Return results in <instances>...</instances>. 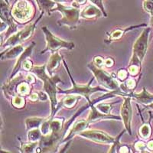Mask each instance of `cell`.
<instances>
[{
    "label": "cell",
    "mask_w": 153,
    "mask_h": 153,
    "mask_svg": "<svg viewBox=\"0 0 153 153\" xmlns=\"http://www.w3.org/2000/svg\"><path fill=\"white\" fill-rule=\"evenodd\" d=\"M47 65H44L42 66H34L30 71L32 74L35 75L38 79H40L43 82V90L48 95L49 100L51 103V116L50 118L52 119L55 116L57 112L61 109V105L58 104L57 94V84L61 83V80L57 75L51 76L48 74L46 71Z\"/></svg>",
    "instance_id": "cell-1"
},
{
    "label": "cell",
    "mask_w": 153,
    "mask_h": 153,
    "mask_svg": "<svg viewBox=\"0 0 153 153\" xmlns=\"http://www.w3.org/2000/svg\"><path fill=\"white\" fill-rule=\"evenodd\" d=\"M63 64L65 65V68L67 70V72H68V75L70 76V79L71 80L72 83V87L71 88L68 89V90H66V91H61V90H58V93L59 94H66V95H69V94H74V95H78L80 96V97H83L85 98L87 100V103L90 105L92 104L94 102V100H91V96L94 93L96 92H100V91H104V92H108L107 89H103L101 88L100 87H91V84L92 83L94 78L91 79L90 80L87 84H77L76 82L74 80L73 77H72V75L70 72V70L68 68V65L66 64V61L65 60H63Z\"/></svg>",
    "instance_id": "cell-2"
},
{
    "label": "cell",
    "mask_w": 153,
    "mask_h": 153,
    "mask_svg": "<svg viewBox=\"0 0 153 153\" xmlns=\"http://www.w3.org/2000/svg\"><path fill=\"white\" fill-rule=\"evenodd\" d=\"M150 31L151 28H146L136 40L132 48V55L129 61V66L137 67L140 69L142 68V63L148 48L149 36Z\"/></svg>",
    "instance_id": "cell-3"
},
{
    "label": "cell",
    "mask_w": 153,
    "mask_h": 153,
    "mask_svg": "<svg viewBox=\"0 0 153 153\" xmlns=\"http://www.w3.org/2000/svg\"><path fill=\"white\" fill-rule=\"evenodd\" d=\"M59 12L62 18L57 21L60 26H66L70 29H76L80 22V11L79 8L74 6H65L62 3H57V7L54 12Z\"/></svg>",
    "instance_id": "cell-4"
},
{
    "label": "cell",
    "mask_w": 153,
    "mask_h": 153,
    "mask_svg": "<svg viewBox=\"0 0 153 153\" xmlns=\"http://www.w3.org/2000/svg\"><path fill=\"white\" fill-rule=\"evenodd\" d=\"M87 68L91 70V71L94 74V76L100 85L104 87L107 90H110V91L123 92L121 90L122 89L121 88V84L117 81V79L115 78V76H113V75L108 74L107 72L103 71L102 68H97L93 62L88 64Z\"/></svg>",
    "instance_id": "cell-5"
},
{
    "label": "cell",
    "mask_w": 153,
    "mask_h": 153,
    "mask_svg": "<svg viewBox=\"0 0 153 153\" xmlns=\"http://www.w3.org/2000/svg\"><path fill=\"white\" fill-rule=\"evenodd\" d=\"M43 15V12H41V15L35 22L28 25V26H26L25 28L17 31L16 33L13 34L10 37H9L7 40L5 42V44L2 45V47L5 48L9 47H13V46L17 45H21L22 42L29 39L33 35L37 24L38 23V22L40 21Z\"/></svg>",
    "instance_id": "cell-6"
},
{
    "label": "cell",
    "mask_w": 153,
    "mask_h": 153,
    "mask_svg": "<svg viewBox=\"0 0 153 153\" xmlns=\"http://www.w3.org/2000/svg\"><path fill=\"white\" fill-rule=\"evenodd\" d=\"M35 7L29 0H16L12 7V15L16 22L24 23L31 19Z\"/></svg>",
    "instance_id": "cell-7"
},
{
    "label": "cell",
    "mask_w": 153,
    "mask_h": 153,
    "mask_svg": "<svg viewBox=\"0 0 153 153\" xmlns=\"http://www.w3.org/2000/svg\"><path fill=\"white\" fill-rule=\"evenodd\" d=\"M42 30L44 34H45V41L46 43H47V45H46L45 49H44L41 51V54H44L46 51H50L51 53H54L61 48L68 49V50H72V49L74 48L75 45L73 42H66V41L54 36L46 26L42 27Z\"/></svg>",
    "instance_id": "cell-8"
},
{
    "label": "cell",
    "mask_w": 153,
    "mask_h": 153,
    "mask_svg": "<svg viewBox=\"0 0 153 153\" xmlns=\"http://www.w3.org/2000/svg\"><path fill=\"white\" fill-rule=\"evenodd\" d=\"M78 136L87 139L88 140L94 142V143H102V144H113L116 140V138L112 137L110 135H108L106 132L97 129H92V130H85L82 131L78 134Z\"/></svg>",
    "instance_id": "cell-9"
},
{
    "label": "cell",
    "mask_w": 153,
    "mask_h": 153,
    "mask_svg": "<svg viewBox=\"0 0 153 153\" xmlns=\"http://www.w3.org/2000/svg\"><path fill=\"white\" fill-rule=\"evenodd\" d=\"M106 99V96L103 95L101 96L100 97L97 98V99L94 100V102L91 105H90V113H89L88 117H87V120L90 123H95L100 121V120H122V118L118 116H114L112 114H106V113H103L102 112L98 110L97 106H94L95 103H97V101H102L103 100Z\"/></svg>",
    "instance_id": "cell-10"
},
{
    "label": "cell",
    "mask_w": 153,
    "mask_h": 153,
    "mask_svg": "<svg viewBox=\"0 0 153 153\" xmlns=\"http://www.w3.org/2000/svg\"><path fill=\"white\" fill-rule=\"evenodd\" d=\"M1 20L5 22L9 25V28L6 32V38L9 35H12L18 31L17 24L15 22L14 18L12 15V8H10L8 0H2L1 3Z\"/></svg>",
    "instance_id": "cell-11"
},
{
    "label": "cell",
    "mask_w": 153,
    "mask_h": 153,
    "mask_svg": "<svg viewBox=\"0 0 153 153\" xmlns=\"http://www.w3.org/2000/svg\"><path fill=\"white\" fill-rule=\"evenodd\" d=\"M124 101L123 103L121 110H120V114H121V118L123 121L124 126L128 133L129 135H132V129H131V122H132V106H131V100H132V97L129 95V94L127 96L123 97Z\"/></svg>",
    "instance_id": "cell-12"
},
{
    "label": "cell",
    "mask_w": 153,
    "mask_h": 153,
    "mask_svg": "<svg viewBox=\"0 0 153 153\" xmlns=\"http://www.w3.org/2000/svg\"><path fill=\"white\" fill-rule=\"evenodd\" d=\"M89 125H90V123L87 120H76L74 123L72 124V126H71L69 130H68V133L61 140V142L60 143V145L71 141L76 135H78L82 131L87 129L89 127Z\"/></svg>",
    "instance_id": "cell-13"
},
{
    "label": "cell",
    "mask_w": 153,
    "mask_h": 153,
    "mask_svg": "<svg viewBox=\"0 0 153 153\" xmlns=\"http://www.w3.org/2000/svg\"><path fill=\"white\" fill-rule=\"evenodd\" d=\"M35 45V42H31V44L29 46L25 49V51H23L22 54L19 56V58H18V61H16V65H15L14 68L12 70V72L10 75V77L9 78V80H12L13 77H14L16 75H17L19 74V72L21 71V68L22 67V64L25 61L26 59H28V57H29L30 55L32 53V50H33L34 47Z\"/></svg>",
    "instance_id": "cell-14"
},
{
    "label": "cell",
    "mask_w": 153,
    "mask_h": 153,
    "mask_svg": "<svg viewBox=\"0 0 153 153\" xmlns=\"http://www.w3.org/2000/svg\"><path fill=\"white\" fill-rule=\"evenodd\" d=\"M129 95L132 97V98L136 100L139 103L148 106L153 103V94H150L147 91L145 87L143 88V91L140 93H129Z\"/></svg>",
    "instance_id": "cell-15"
},
{
    "label": "cell",
    "mask_w": 153,
    "mask_h": 153,
    "mask_svg": "<svg viewBox=\"0 0 153 153\" xmlns=\"http://www.w3.org/2000/svg\"><path fill=\"white\" fill-rule=\"evenodd\" d=\"M102 16H103L102 11L94 4L87 5L80 12V17L83 19H95V18H101Z\"/></svg>",
    "instance_id": "cell-16"
},
{
    "label": "cell",
    "mask_w": 153,
    "mask_h": 153,
    "mask_svg": "<svg viewBox=\"0 0 153 153\" xmlns=\"http://www.w3.org/2000/svg\"><path fill=\"white\" fill-rule=\"evenodd\" d=\"M64 60V57L59 54L58 51H55L54 53H51L50 58L48 60L47 65V72L48 74L51 76H53V73L55 70L57 69V68L59 67L60 63L63 61Z\"/></svg>",
    "instance_id": "cell-17"
},
{
    "label": "cell",
    "mask_w": 153,
    "mask_h": 153,
    "mask_svg": "<svg viewBox=\"0 0 153 153\" xmlns=\"http://www.w3.org/2000/svg\"><path fill=\"white\" fill-rule=\"evenodd\" d=\"M24 51L25 48L22 45H17L16 46H13L10 49H9L7 51L1 53V54H0V56H1V61L15 59V58L21 55Z\"/></svg>",
    "instance_id": "cell-18"
},
{
    "label": "cell",
    "mask_w": 153,
    "mask_h": 153,
    "mask_svg": "<svg viewBox=\"0 0 153 153\" xmlns=\"http://www.w3.org/2000/svg\"><path fill=\"white\" fill-rule=\"evenodd\" d=\"M38 4V9H40L41 12L44 14H48L50 16L53 12L54 9L57 7V2L52 0H35Z\"/></svg>",
    "instance_id": "cell-19"
},
{
    "label": "cell",
    "mask_w": 153,
    "mask_h": 153,
    "mask_svg": "<svg viewBox=\"0 0 153 153\" xmlns=\"http://www.w3.org/2000/svg\"><path fill=\"white\" fill-rule=\"evenodd\" d=\"M139 27H147V25L146 24H142L139 25H132L130 27H127V28H124V29H116L111 32L110 35H109V42H111L112 41H116L119 40L120 38H122L124 35V34H126L127 31H129L131 30L134 29V28H137Z\"/></svg>",
    "instance_id": "cell-20"
},
{
    "label": "cell",
    "mask_w": 153,
    "mask_h": 153,
    "mask_svg": "<svg viewBox=\"0 0 153 153\" xmlns=\"http://www.w3.org/2000/svg\"><path fill=\"white\" fill-rule=\"evenodd\" d=\"M45 120V119L41 118V117H29L25 120V127L27 130H30L32 129H36V128H41V126L43 123V122Z\"/></svg>",
    "instance_id": "cell-21"
},
{
    "label": "cell",
    "mask_w": 153,
    "mask_h": 153,
    "mask_svg": "<svg viewBox=\"0 0 153 153\" xmlns=\"http://www.w3.org/2000/svg\"><path fill=\"white\" fill-rule=\"evenodd\" d=\"M81 98L80 96L74 95V94H69L62 100L60 104L62 106H65L66 108H72L76 104V103L78 102L79 100Z\"/></svg>",
    "instance_id": "cell-22"
},
{
    "label": "cell",
    "mask_w": 153,
    "mask_h": 153,
    "mask_svg": "<svg viewBox=\"0 0 153 153\" xmlns=\"http://www.w3.org/2000/svg\"><path fill=\"white\" fill-rule=\"evenodd\" d=\"M39 146V142H28V143H21L20 146V152H34V150L36 149Z\"/></svg>",
    "instance_id": "cell-23"
},
{
    "label": "cell",
    "mask_w": 153,
    "mask_h": 153,
    "mask_svg": "<svg viewBox=\"0 0 153 153\" xmlns=\"http://www.w3.org/2000/svg\"><path fill=\"white\" fill-rule=\"evenodd\" d=\"M42 132L40 128L32 129L28 130V142H39L42 137Z\"/></svg>",
    "instance_id": "cell-24"
},
{
    "label": "cell",
    "mask_w": 153,
    "mask_h": 153,
    "mask_svg": "<svg viewBox=\"0 0 153 153\" xmlns=\"http://www.w3.org/2000/svg\"><path fill=\"white\" fill-rule=\"evenodd\" d=\"M30 89L31 88H30L29 83H28L26 80H24L18 85L17 89H16V93H17V94L24 97V96L28 95L30 94V91H31Z\"/></svg>",
    "instance_id": "cell-25"
},
{
    "label": "cell",
    "mask_w": 153,
    "mask_h": 153,
    "mask_svg": "<svg viewBox=\"0 0 153 153\" xmlns=\"http://www.w3.org/2000/svg\"><path fill=\"white\" fill-rule=\"evenodd\" d=\"M12 104L14 107L22 109L25 105V100L23 96L17 94L12 98Z\"/></svg>",
    "instance_id": "cell-26"
},
{
    "label": "cell",
    "mask_w": 153,
    "mask_h": 153,
    "mask_svg": "<svg viewBox=\"0 0 153 153\" xmlns=\"http://www.w3.org/2000/svg\"><path fill=\"white\" fill-rule=\"evenodd\" d=\"M139 136H141L143 139H147L149 138L150 135L152 133V129L151 126L149 123H145L140 127V129L139 130Z\"/></svg>",
    "instance_id": "cell-27"
},
{
    "label": "cell",
    "mask_w": 153,
    "mask_h": 153,
    "mask_svg": "<svg viewBox=\"0 0 153 153\" xmlns=\"http://www.w3.org/2000/svg\"><path fill=\"white\" fill-rule=\"evenodd\" d=\"M126 131V129H125L122 132H121V133L120 134V135H119L118 136H117V137H116V140H115L114 143H113V144H112V147L110 149V151H109V152H118L119 149H120V147L121 146V145H122L121 143H120V140Z\"/></svg>",
    "instance_id": "cell-28"
},
{
    "label": "cell",
    "mask_w": 153,
    "mask_h": 153,
    "mask_svg": "<svg viewBox=\"0 0 153 153\" xmlns=\"http://www.w3.org/2000/svg\"><path fill=\"white\" fill-rule=\"evenodd\" d=\"M97 108L100 112L103 113H106V114H110V112L113 110V106L109 103H99L97 105Z\"/></svg>",
    "instance_id": "cell-29"
},
{
    "label": "cell",
    "mask_w": 153,
    "mask_h": 153,
    "mask_svg": "<svg viewBox=\"0 0 153 153\" xmlns=\"http://www.w3.org/2000/svg\"><path fill=\"white\" fill-rule=\"evenodd\" d=\"M143 8L145 11L147 12L153 17V1L152 0H145L143 2Z\"/></svg>",
    "instance_id": "cell-30"
},
{
    "label": "cell",
    "mask_w": 153,
    "mask_h": 153,
    "mask_svg": "<svg viewBox=\"0 0 153 153\" xmlns=\"http://www.w3.org/2000/svg\"><path fill=\"white\" fill-rule=\"evenodd\" d=\"M89 1H90V2H91L92 4L95 5L96 6H97V7L99 8L101 11H102V12H103V16H104V17H107V14H106V11H105V9H104V6H103V0H89Z\"/></svg>",
    "instance_id": "cell-31"
},
{
    "label": "cell",
    "mask_w": 153,
    "mask_h": 153,
    "mask_svg": "<svg viewBox=\"0 0 153 153\" xmlns=\"http://www.w3.org/2000/svg\"><path fill=\"white\" fill-rule=\"evenodd\" d=\"M104 61L105 59L103 57H100V56H96V57H94L93 63H94V65L97 67V68H102L104 66Z\"/></svg>",
    "instance_id": "cell-32"
},
{
    "label": "cell",
    "mask_w": 153,
    "mask_h": 153,
    "mask_svg": "<svg viewBox=\"0 0 153 153\" xmlns=\"http://www.w3.org/2000/svg\"><path fill=\"white\" fill-rule=\"evenodd\" d=\"M129 74V72L125 70H120L118 72H117V77L120 79V80H125L127 78V76Z\"/></svg>",
    "instance_id": "cell-33"
},
{
    "label": "cell",
    "mask_w": 153,
    "mask_h": 153,
    "mask_svg": "<svg viewBox=\"0 0 153 153\" xmlns=\"http://www.w3.org/2000/svg\"><path fill=\"white\" fill-rule=\"evenodd\" d=\"M135 149L139 152H146L144 150L147 149V146H146L143 142L139 141L135 144Z\"/></svg>",
    "instance_id": "cell-34"
},
{
    "label": "cell",
    "mask_w": 153,
    "mask_h": 153,
    "mask_svg": "<svg viewBox=\"0 0 153 153\" xmlns=\"http://www.w3.org/2000/svg\"><path fill=\"white\" fill-rule=\"evenodd\" d=\"M33 65H32V62H31L30 60L26 59L25 61L23 62L22 64V68L25 71H30L32 68H33Z\"/></svg>",
    "instance_id": "cell-35"
},
{
    "label": "cell",
    "mask_w": 153,
    "mask_h": 153,
    "mask_svg": "<svg viewBox=\"0 0 153 153\" xmlns=\"http://www.w3.org/2000/svg\"><path fill=\"white\" fill-rule=\"evenodd\" d=\"M113 65H114V60L112 57H107V58L105 59L104 66L106 68H110L113 66Z\"/></svg>",
    "instance_id": "cell-36"
},
{
    "label": "cell",
    "mask_w": 153,
    "mask_h": 153,
    "mask_svg": "<svg viewBox=\"0 0 153 153\" xmlns=\"http://www.w3.org/2000/svg\"><path fill=\"white\" fill-rule=\"evenodd\" d=\"M38 100H40L41 101H46L49 99L48 95L46 94L45 91H40V92H38Z\"/></svg>",
    "instance_id": "cell-37"
},
{
    "label": "cell",
    "mask_w": 153,
    "mask_h": 153,
    "mask_svg": "<svg viewBox=\"0 0 153 153\" xmlns=\"http://www.w3.org/2000/svg\"><path fill=\"white\" fill-rule=\"evenodd\" d=\"M87 0H74V2L72 4V6H74V7L79 8L80 5H84L87 2Z\"/></svg>",
    "instance_id": "cell-38"
},
{
    "label": "cell",
    "mask_w": 153,
    "mask_h": 153,
    "mask_svg": "<svg viewBox=\"0 0 153 153\" xmlns=\"http://www.w3.org/2000/svg\"><path fill=\"white\" fill-rule=\"evenodd\" d=\"M26 81L28 82V83H29L30 84H34L35 82V76L31 74H28L26 75Z\"/></svg>",
    "instance_id": "cell-39"
},
{
    "label": "cell",
    "mask_w": 153,
    "mask_h": 153,
    "mask_svg": "<svg viewBox=\"0 0 153 153\" xmlns=\"http://www.w3.org/2000/svg\"><path fill=\"white\" fill-rule=\"evenodd\" d=\"M129 148L126 145H121V146L120 147L118 150V152H129Z\"/></svg>",
    "instance_id": "cell-40"
},
{
    "label": "cell",
    "mask_w": 153,
    "mask_h": 153,
    "mask_svg": "<svg viewBox=\"0 0 153 153\" xmlns=\"http://www.w3.org/2000/svg\"><path fill=\"white\" fill-rule=\"evenodd\" d=\"M7 28H9V25H8V24H6V23L4 21H2V20H1V33H2L4 31V30L7 29Z\"/></svg>",
    "instance_id": "cell-41"
},
{
    "label": "cell",
    "mask_w": 153,
    "mask_h": 153,
    "mask_svg": "<svg viewBox=\"0 0 153 153\" xmlns=\"http://www.w3.org/2000/svg\"><path fill=\"white\" fill-rule=\"evenodd\" d=\"M29 99L32 101H36L37 100H38V94H31L29 97Z\"/></svg>",
    "instance_id": "cell-42"
},
{
    "label": "cell",
    "mask_w": 153,
    "mask_h": 153,
    "mask_svg": "<svg viewBox=\"0 0 153 153\" xmlns=\"http://www.w3.org/2000/svg\"><path fill=\"white\" fill-rule=\"evenodd\" d=\"M147 148H148V149L153 151V140L149 142L148 144H147Z\"/></svg>",
    "instance_id": "cell-43"
},
{
    "label": "cell",
    "mask_w": 153,
    "mask_h": 153,
    "mask_svg": "<svg viewBox=\"0 0 153 153\" xmlns=\"http://www.w3.org/2000/svg\"><path fill=\"white\" fill-rule=\"evenodd\" d=\"M52 1L57 2V3H63V2H66L67 0H52Z\"/></svg>",
    "instance_id": "cell-44"
},
{
    "label": "cell",
    "mask_w": 153,
    "mask_h": 153,
    "mask_svg": "<svg viewBox=\"0 0 153 153\" xmlns=\"http://www.w3.org/2000/svg\"><path fill=\"white\" fill-rule=\"evenodd\" d=\"M152 1H153V0H152Z\"/></svg>",
    "instance_id": "cell-45"
},
{
    "label": "cell",
    "mask_w": 153,
    "mask_h": 153,
    "mask_svg": "<svg viewBox=\"0 0 153 153\" xmlns=\"http://www.w3.org/2000/svg\"><path fill=\"white\" fill-rule=\"evenodd\" d=\"M67 1H68V0H67Z\"/></svg>",
    "instance_id": "cell-46"
}]
</instances>
